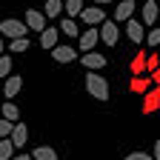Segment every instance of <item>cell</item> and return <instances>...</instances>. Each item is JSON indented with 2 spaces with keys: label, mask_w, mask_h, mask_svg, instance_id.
<instances>
[{
  "label": "cell",
  "mask_w": 160,
  "mask_h": 160,
  "mask_svg": "<svg viewBox=\"0 0 160 160\" xmlns=\"http://www.w3.org/2000/svg\"><path fill=\"white\" fill-rule=\"evenodd\" d=\"M86 92L94 97V100H100V103H106L109 100V83H106V77H100L97 72H89L86 74Z\"/></svg>",
  "instance_id": "cell-1"
},
{
  "label": "cell",
  "mask_w": 160,
  "mask_h": 160,
  "mask_svg": "<svg viewBox=\"0 0 160 160\" xmlns=\"http://www.w3.org/2000/svg\"><path fill=\"white\" fill-rule=\"evenodd\" d=\"M0 34L9 40H20V37H29V26L23 20H0Z\"/></svg>",
  "instance_id": "cell-2"
},
{
  "label": "cell",
  "mask_w": 160,
  "mask_h": 160,
  "mask_svg": "<svg viewBox=\"0 0 160 160\" xmlns=\"http://www.w3.org/2000/svg\"><path fill=\"white\" fill-rule=\"evenodd\" d=\"M80 20H83L89 29H97V26H103V23H106V12L100 9V6H89V9H83Z\"/></svg>",
  "instance_id": "cell-3"
},
{
  "label": "cell",
  "mask_w": 160,
  "mask_h": 160,
  "mask_svg": "<svg viewBox=\"0 0 160 160\" xmlns=\"http://www.w3.org/2000/svg\"><path fill=\"white\" fill-rule=\"evenodd\" d=\"M23 23L29 26V32H40V34H43V32H46V14L37 12V9H26Z\"/></svg>",
  "instance_id": "cell-4"
},
{
  "label": "cell",
  "mask_w": 160,
  "mask_h": 160,
  "mask_svg": "<svg viewBox=\"0 0 160 160\" xmlns=\"http://www.w3.org/2000/svg\"><path fill=\"white\" fill-rule=\"evenodd\" d=\"M97 40H100V29H86L83 34L77 37V49L80 52H94V46H97Z\"/></svg>",
  "instance_id": "cell-5"
},
{
  "label": "cell",
  "mask_w": 160,
  "mask_h": 160,
  "mask_svg": "<svg viewBox=\"0 0 160 160\" xmlns=\"http://www.w3.org/2000/svg\"><path fill=\"white\" fill-rule=\"evenodd\" d=\"M134 0H120V3L114 6V23L120 26V23H129L132 20V14H134Z\"/></svg>",
  "instance_id": "cell-6"
},
{
  "label": "cell",
  "mask_w": 160,
  "mask_h": 160,
  "mask_svg": "<svg viewBox=\"0 0 160 160\" xmlns=\"http://www.w3.org/2000/svg\"><path fill=\"white\" fill-rule=\"evenodd\" d=\"M157 17H160V6L154 3V0H146V3L140 6V23H143V26H152Z\"/></svg>",
  "instance_id": "cell-7"
},
{
  "label": "cell",
  "mask_w": 160,
  "mask_h": 160,
  "mask_svg": "<svg viewBox=\"0 0 160 160\" xmlns=\"http://www.w3.org/2000/svg\"><path fill=\"white\" fill-rule=\"evenodd\" d=\"M117 37H120V26L114 23V20H106V23L100 26V40H103L106 46H114Z\"/></svg>",
  "instance_id": "cell-8"
},
{
  "label": "cell",
  "mask_w": 160,
  "mask_h": 160,
  "mask_svg": "<svg viewBox=\"0 0 160 160\" xmlns=\"http://www.w3.org/2000/svg\"><path fill=\"white\" fill-rule=\"evenodd\" d=\"M80 63H83L89 72H100V69H106V57L100 52H86L83 57H80Z\"/></svg>",
  "instance_id": "cell-9"
},
{
  "label": "cell",
  "mask_w": 160,
  "mask_h": 160,
  "mask_svg": "<svg viewBox=\"0 0 160 160\" xmlns=\"http://www.w3.org/2000/svg\"><path fill=\"white\" fill-rule=\"evenodd\" d=\"M126 34H129L132 43H143L146 40V26L140 23V20H129L126 23Z\"/></svg>",
  "instance_id": "cell-10"
},
{
  "label": "cell",
  "mask_w": 160,
  "mask_h": 160,
  "mask_svg": "<svg viewBox=\"0 0 160 160\" xmlns=\"http://www.w3.org/2000/svg\"><path fill=\"white\" fill-rule=\"evenodd\" d=\"M52 57H54V63H72V60H77V49H72V46H54Z\"/></svg>",
  "instance_id": "cell-11"
},
{
  "label": "cell",
  "mask_w": 160,
  "mask_h": 160,
  "mask_svg": "<svg viewBox=\"0 0 160 160\" xmlns=\"http://www.w3.org/2000/svg\"><path fill=\"white\" fill-rule=\"evenodd\" d=\"M157 109H160V86L149 89L146 97H143V112H146V114H152V112H157Z\"/></svg>",
  "instance_id": "cell-12"
},
{
  "label": "cell",
  "mask_w": 160,
  "mask_h": 160,
  "mask_svg": "<svg viewBox=\"0 0 160 160\" xmlns=\"http://www.w3.org/2000/svg\"><path fill=\"white\" fill-rule=\"evenodd\" d=\"M57 34H60V26H46V32L40 34V46L52 52V49L57 46Z\"/></svg>",
  "instance_id": "cell-13"
},
{
  "label": "cell",
  "mask_w": 160,
  "mask_h": 160,
  "mask_svg": "<svg viewBox=\"0 0 160 160\" xmlns=\"http://www.w3.org/2000/svg\"><path fill=\"white\" fill-rule=\"evenodd\" d=\"M20 89H23V77H17V74L6 77V83H3V94H6V100H12Z\"/></svg>",
  "instance_id": "cell-14"
},
{
  "label": "cell",
  "mask_w": 160,
  "mask_h": 160,
  "mask_svg": "<svg viewBox=\"0 0 160 160\" xmlns=\"http://www.w3.org/2000/svg\"><path fill=\"white\" fill-rule=\"evenodd\" d=\"M26 140H29V129H26V123H14V132H12V143H14V149L26 146Z\"/></svg>",
  "instance_id": "cell-15"
},
{
  "label": "cell",
  "mask_w": 160,
  "mask_h": 160,
  "mask_svg": "<svg viewBox=\"0 0 160 160\" xmlns=\"http://www.w3.org/2000/svg\"><path fill=\"white\" fill-rule=\"evenodd\" d=\"M63 9H66V0H46V6H43V14L46 17H60L63 14Z\"/></svg>",
  "instance_id": "cell-16"
},
{
  "label": "cell",
  "mask_w": 160,
  "mask_h": 160,
  "mask_svg": "<svg viewBox=\"0 0 160 160\" xmlns=\"http://www.w3.org/2000/svg\"><path fill=\"white\" fill-rule=\"evenodd\" d=\"M0 114H3V120H9V123H17L20 120V109L12 103V100H6V103L0 106Z\"/></svg>",
  "instance_id": "cell-17"
},
{
  "label": "cell",
  "mask_w": 160,
  "mask_h": 160,
  "mask_svg": "<svg viewBox=\"0 0 160 160\" xmlns=\"http://www.w3.org/2000/svg\"><path fill=\"white\" fill-rule=\"evenodd\" d=\"M32 160H57V152L52 146H34L32 149Z\"/></svg>",
  "instance_id": "cell-18"
},
{
  "label": "cell",
  "mask_w": 160,
  "mask_h": 160,
  "mask_svg": "<svg viewBox=\"0 0 160 160\" xmlns=\"http://www.w3.org/2000/svg\"><path fill=\"white\" fill-rule=\"evenodd\" d=\"M60 32H63V34H69V37H80V34H83V32H77V20H72V17H60Z\"/></svg>",
  "instance_id": "cell-19"
},
{
  "label": "cell",
  "mask_w": 160,
  "mask_h": 160,
  "mask_svg": "<svg viewBox=\"0 0 160 160\" xmlns=\"http://www.w3.org/2000/svg\"><path fill=\"white\" fill-rule=\"evenodd\" d=\"M83 0H66V9H63V14L66 17H72V20H77L80 14H83Z\"/></svg>",
  "instance_id": "cell-20"
},
{
  "label": "cell",
  "mask_w": 160,
  "mask_h": 160,
  "mask_svg": "<svg viewBox=\"0 0 160 160\" xmlns=\"http://www.w3.org/2000/svg\"><path fill=\"white\" fill-rule=\"evenodd\" d=\"M129 69H132V74H134V77H140V74H143V69H146V52H137V54L132 57Z\"/></svg>",
  "instance_id": "cell-21"
},
{
  "label": "cell",
  "mask_w": 160,
  "mask_h": 160,
  "mask_svg": "<svg viewBox=\"0 0 160 160\" xmlns=\"http://www.w3.org/2000/svg\"><path fill=\"white\" fill-rule=\"evenodd\" d=\"M149 86H152V77H132V92H137V94H146L149 92Z\"/></svg>",
  "instance_id": "cell-22"
},
{
  "label": "cell",
  "mask_w": 160,
  "mask_h": 160,
  "mask_svg": "<svg viewBox=\"0 0 160 160\" xmlns=\"http://www.w3.org/2000/svg\"><path fill=\"white\" fill-rule=\"evenodd\" d=\"M0 160H14V143H12V137L0 140Z\"/></svg>",
  "instance_id": "cell-23"
},
{
  "label": "cell",
  "mask_w": 160,
  "mask_h": 160,
  "mask_svg": "<svg viewBox=\"0 0 160 160\" xmlns=\"http://www.w3.org/2000/svg\"><path fill=\"white\" fill-rule=\"evenodd\" d=\"M12 77V57L9 54H0V80Z\"/></svg>",
  "instance_id": "cell-24"
},
{
  "label": "cell",
  "mask_w": 160,
  "mask_h": 160,
  "mask_svg": "<svg viewBox=\"0 0 160 160\" xmlns=\"http://www.w3.org/2000/svg\"><path fill=\"white\" fill-rule=\"evenodd\" d=\"M26 49H29V37H20V40H9V54L26 52Z\"/></svg>",
  "instance_id": "cell-25"
},
{
  "label": "cell",
  "mask_w": 160,
  "mask_h": 160,
  "mask_svg": "<svg viewBox=\"0 0 160 160\" xmlns=\"http://www.w3.org/2000/svg\"><path fill=\"white\" fill-rule=\"evenodd\" d=\"M157 69H160V57H157V54H149V57H146V72L154 74Z\"/></svg>",
  "instance_id": "cell-26"
},
{
  "label": "cell",
  "mask_w": 160,
  "mask_h": 160,
  "mask_svg": "<svg viewBox=\"0 0 160 160\" xmlns=\"http://www.w3.org/2000/svg\"><path fill=\"white\" fill-rule=\"evenodd\" d=\"M146 43H149V46H154V49H160V29H149Z\"/></svg>",
  "instance_id": "cell-27"
},
{
  "label": "cell",
  "mask_w": 160,
  "mask_h": 160,
  "mask_svg": "<svg viewBox=\"0 0 160 160\" xmlns=\"http://www.w3.org/2000/svg\"><path fill=\"white\" fill-rule=\"evenodd\" d=\"M12 132H14V123H9V120L0 117V140H3V137H12Z\"/></svg>",
  "instance_id": "cell-28"
},
{
  "label": "cell",
  "mask_w": 160,
  "mask_h": 160,
  "mask_svg": "<svg viewBox=\"0 0 160 160\" xmlns=\"http://www.w3.org/2000/svg\"><path fill=\"white\" fill-rule=\"evenodd\" d=\"M123 160H154V154H146V152H132V154H126Z\"/></svg>",
  "instance_id": "cell-29"
},
{
  "label": "cell",
  "mask_w": 160,
  "mask_h": 160,
  "mask_svg": "<svg viewBox=\"0 0 160 160\" xmlns=\"http://www.w3.org/2000/svg\"><path fill=\"white\" fill-rule=\"evenodd\" d=\"M152 83H154V86H160V69H157V72L152 74Z\"/></svg>",
  "instance_id": "cell-30"
},
{
  "label": "cell",
  "mask_w": 160,
  "mask_h": 160,
  "mask_svg": "<svg viewBox=\"0 0 160 160\" xmlns=\"http://www.w3.org/2000/svg\"><path fill=\"white\" fill-rule=\"evenodd\" d=\"M154 160H160V140L154 143Z\"/></svg>",
  "instance_id": "cell-31"
},
{
  "label": "cell",
  "mask_w": 160,
  "mask_h": 160,
  "mask_svg": "<svg viewBox=\"0 0 160 160\" xmlns=\"http://www.w3.org/2000/svg\"><path fill=\"white\" fill-rule=\"evenodd\" d=\"M14 160H32V154H14Z\"/></svg>",
  "instance_id": "cell-32"
},
{
  "label": "cell",
  "mask_w": 160,
  "mask_h": 160,
  "mask_svg": "<svg viewBox=\"0 0 160 160\" xmlns=\"http://www.w3.org/2000/svg\"><path fill=\"white\" fill-rule=\"evenodd\" d=\"M106 3H112V0H94V6H106Z\"/></svg>",
  "instance_id": "cell-33"
},
{
  "label": "cell",
  "mask_w": 160,
  "mask_h": 160,
  "mask_svg": "<svg viewBox=\"0 0 160 160\" xmlns=\"http://www.w3.org/2000/svg\"><path fill=\"white\" fill-rule=\"evenodd\" d=\"M3 49H6V46H3V34H0V54H3Z\"/></svg>",
  "instance_id": "cell-34"
},
{
  "label": "cell",
  "mask_w": 160,
  "mask_h": 160,
  "mask_svg": "<svg viewBox=\"0 0 160 160\" xmlns=\"http://www.w3.org/2000/svg\"><path fill=\"white\" fill-rule=\"evenodd\" d=\"M157 57H160V49H157Z\"/></svg>",
  "instance_id": "cell-35"
}]
</instances>
